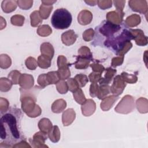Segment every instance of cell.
<instances>
[{
    "instance_id": "50",
    "label": "cell",
    "mask_w": 148,
    "mask_h": 148,
    "mask_svg": "<svg viewBox=\"0 0 148 148\" xmlns=\"http://www.w3.org/2000/svg\"><path fill=\"white\" fill-rule=\"evenodd\" d=\"M99 85L97 83H92L90 87V95L92 97H97Z\"/></svg>"
},
{
    "instance_id": "40",
    "label": "cell",
    "mask_w": 148,
    "mask_h": 148,
    "mask_svg": "<svg viewBox=\"0 0 148 148\" xmlns=\"http://www.w3.org/2000/svg\"><path fill=\"white\" fill-rule=\"evenodd\" d=\"M74 79L76 80L79 87H83L85 86V85L88 82V77L86 75L82 74V73L76 75L75 76Z\"/></svg>"
},
{
    "instance_id": "9",
    "label": "cell",
    "mask_w": 148,
    "mask_h": 148,
    "mask_svg": "<svg viewBox=\"0 0 148 148\" xmlns=\"http://www.w3.org/2000/svg\"><path fill=\"white\" fill-rule=\"evenodd\" d=\"M128 4L133 11L143 14H146L147 12V3L146 1H129Z\"/></svg>"
},
{
    "instance_id": "56",
    "label": "cell",
    "mask_w": 148,
    "mask_h": 148,
    "mask_svg": "<svg viewBox=\"0 0 148 148\" xmlns=\"http://www.w3.org/2000/svg\"><path fill=\"white\" fill-rule=\"evenodd\" d=\"M42 113V110L40 109V108L39 107V105H36V106H35V108L34 109V110L31 112L30 113L27 114L28 116L30 117H38Z\"/></svg>"
},
{
    "instance_id": "26",
    "label": "cell",
    "mask_w": 148,
    "mask_h": 148,
    "mask_svg": "<svg viewBox=\"0 0 148 148\" xmlns=\"http://www.w3.org/2000/svg\"><path fill=\"white\" fill-rule=\"evenodd\" d=\"M51 59L49 57L41 54L38 58V65L43 69L48 68L51 66Z\"/></svg>"
},
{
    "instance_id": "7",
    "label": "cell",
    "mask_w": 148,
    "mask_h": 148,
    "mask_svg": "<svg viewBox=\"0 0 148 148\" xmlns=\"http://www.w3.org/2000/svg\"><path fill=\"white\" fill-rule=\"evenodd\" d=\"M126 86L125 82L123 80L120 75H117L113 80L112 86L110 87V92L114 95L119 96L121 94Z\"/></svg>"
},
{
    "instance_id": "47",
    "label": "cell",
    "mask_w": 148,
    "mask_h": 148,
    "mask_svg": "<svg viewBox=\"0 0 148 148\" xmlns=\"http://www.w3.org/2000/svg\"><path fill=\"white\" fill-rule=\"evenodd\" d=\"M9 103L8 101L2 97L0 98V111L1 113L3 114L6 113L9 110Z\"/></svg>"
},
{
    "instance_id": "46",
    "label": "cell",
    "mask_w": 148,
    "mask_h": 148,
    "mask_svg": "<svg viewBox=\"0 0 148 148\" xmlns=\"http://www.w3.org/2000/svg\"><path fill=\"white\" fill-rule=\"evenodd\" d=\"M18 6L23 10H28L30 9L33 5V1H17Z\"/></svg>"
},
{
    "instance_id": "25",
    "label": "cell",
    "mask_w": 148,
    "mask_h": 148,
    "mask_svg": "<svg viewBox=\"0 0 148 148\" xmlns=\"http://www.w3.org/2000/svg\"><path fill=\"white\" fill-rule=\"evenodd\" d=\"M47 135H48V137L49 138L51 142L54 143H56L58 142L60 138V131L58 126L57 125L53 126L52 128L48 132Z\"/></svg>"
},
{
    "instance_id": "59",
    "label": "cell",
    "mask_w": 148,
    "mask_h": 148,
    "mask_svg": "<svg viewBox=\"0 0 148 148\" xmlns=\"http://www.w3.org/2000/svg\"><path fill=\"white\" fill-rule=\"evenodd\" d=\"M6 25V20L1 16V29H3L4 28H5Z\"/></svg>"
},
{
    "instance_id": "39",
    "label": "cell",
    "mask_w": 148,
    "mask_h": 148,
    "mask_svg": "<svg viewBox=\"0 0 148 148\" xmlns=\"http://www.w3.org/2000/svg\"><path fill=\"white\" fill-rule=\"evenodd\" d=\"M25 18L20 14H16L10 18L12 24L16 26H22L24 24Z\"/></svg>"
},
{
    "instance_id": "5",
    "label": "cell",
    "mask_w": 148,
    "mask_h": 148,
    "mask_svg": "<svg viewBox=\"0 0 148 148\" xmlns=\"http://www.w3.org/2000/svg\"><path fill=\"white\" fill-rule=\"evenodd\" d=\"M119 24H116L108 21H103L98 27L99 32L108 39L110 38L121 29Z\"/></svg>"
},
{
    "instance_id": "60",
    "label": "cell",
    "mask_w": 148,
    "mask_h": 148,
    "mask_svg": "<svg viewBox=\"0 0 148 148\" xmlns=\"http://www.w3.org/2000/svg\"><path fill=\"white\" fill-rule=\"evenodd\" d=\"M85 2L90 6H94L97 3V1H85Z\"/></svg>"
},
{
    "instance_id": "16",
    "label": "cell",
    "mask_w": 148,
    "mask_h": 148,
    "mask_svg": "<svg viewBox=\"0 0 148 148\" xmlns=\"http://www.w3.org/2000/svg\"><path fill=\"white\" fill-rule=\"evenodd\" d=\"M119 99V96L117 95H110L106 97L103 99L101 103L100 106L102 110L108 111L111 108H112L114 102Z\"/></svg>"
},
{
    "instance_id": "54",
    "label": "cell",
    "mask_w": 148,
    "mask_h": 148,
    "mask_svg": "<svg viewBox=\"0 0 148 148\" xmlns=\"http://www.w3.org/2000/svg\"><path fill=\"white\" fill-rule=\"evenodd\" d=\"M124 60V57H114L112 60V66L113 67H116L117 66L121 65Z\"/></svg>"
},
{
    "instance_id": "33",
    "label": "cell",
    "mask_w": 148,
    "mask_h": 148,
    "mask_svg": "<svg viewBox=\"0 0 148 148\" xmlns=\"http://www.w3.org/2000/svg\"><path fill=\"white\" fill-rule=\"evenodd\" d=\"M73 98L75 99V100L79 104L82 105L86 101L85 95H84L82 90L80 88H79L76 91L73 92Z\"/></svg>"
},
{
    "instance_id": "4",
    "label": "cell",
    "mask_w": 148,
    "mask_h": 148,
    "mask_svg": "<svg viewBox=\"0 0 148 148\" xmlns=\"http://www.w3.org/2000/svg\"><path fill=\"white\" fill-rule=\"evenodd\" d=\"M135 103L134 98L130 95H126L123 97L120 102L117 105L114 110L116 112L123 114L129 113L134 109Z\"/></svg>"
},
{
    "instance_id": "6",
    "label": "cell",
    "mask_w": 148,
    "mask_h": 148,
    "mask_svg": "<svg viewBox=\"0 0 148 148\" xmlns=\"http://www.w3.org/2000/svg\"><path fill=\"white\" fill-rule=\"evenodd\" d=\"M36 99L32 94H25L21 96V108L23 111L27 114L32 112L36 106Z\"/></svg>"
},
{
    "instance_id": "28",
    "label": "cell",
    "mask_w": 148,
    "mask_h": 148,
    "mask_svg": "<svg viewBox=\"0 0 148 148\" xmlns=\"http://www.w3.org/2000/svg\"><path fill=\"white\" fill-rule=\"evenodd\" d=\"M31 25L32 27H37L42 22V18H41L39 12L38 10H35L31 13L30 15Z\"/></svg>"
},
{
    "instance_id": "43",
    "label": "cell",
    "mask_w": 148,
    "mask_h": 148,
    "mask_svg": "<svg viewBox=\"0 0 148 148\" xmlns=\"http://www.w3.org/2000/svg\"><path fill=\"white\" fill-rule=\"evenodd\" d=\"M68 90L73 92L79 88V86L74 78H69L66 82Z\"/></svg>"
},
{
    "instance_id": "19",
    "label": "cell",
    "mask_w": 148,
    "mask_h": 148,
    "mask_svg": "<svg viewBox=\"0 0 148 148\" xmlns=\"http://www.w3.org/2000/svg\"><path fill=\"white\" fill-rule=\"evenodd\" d=\"M105 70L106 71L105 76L104 77H102L99 80V84H109L117 72L116 69L112 68H108Z\"/></svg>"
},
{
    "instance_id": "34",
    "label": "cell",
    "mask_w": 148,
    "mask_h": 148,
    "mask_svg": "<svg viewBox=\"0 0 148 148\" xmlns=\"http://www.w3.org/2000/svg\"><path fill=\"white\" fill-rule=\"evenodd\" d=\"M52 29L49 25H42L37 29V34L41 36H47L51 34Z\"/></svg>"
},
{
    "instance_id": "10",
    "label": "cell",
    "mask_w": 148,
    "mask_h": 148,
    "mask_svg": "<svg viewBox=\"0 0 148 148\" xmlns=\"http://www.w3.org/2000/svg\"><path fill=\"white\" fill-rule=\"evenodd\" d=\"M129 31L133 36V39L137 45L145 46L147 44V37L144 35L143 31L139 29H130Z\"/></svg>"
},
{
    "instance_id": "45",
    "label": "cell",
    "mask_w": 148,
    "mask_h": 148,
    "mask_svg": "<svg viewBox=\"0 0 148 148\" xmlns=\"http://www.w3.org/2000/svg\"><path fill=\"white\" fill-rule=\"evenodd\" d=\"M38 83L41 88H45L46 86L50 84L46 73H43L39 76L38 78Z\"/></svg>"
},
{
    "instance_id": "51",
    "label": "cell",
    "mask_w": 148,
    "mask_h": 148,
    "mask_svg": "<svg viewBox=\"0 0 148 148\" xmlns=\"http://www.w3.org/2000/svg\"><path fill=\"white\" fill-rule=\"evenodd\" d=\"M98 6L102 10L110 8L112 6V1H97Z\"/></svg>"
},
{
    "instance_id": "13",
    "label": "cell",
    "mask_w": 148,
    "mask_h": 148,
    "mask_svg": "<svg viewBox=\"0 0 148 148\" xmlns=\"http://www.w3.org/2000/svg\"><path fill=\"white\" fill-rule=\"evenodd\" d=\"M124 16V13L123 12H119L116 10L108 12L106 16V17L107 21L116 24H119L121 23L123 21Z\"/></svg>"
},
{
    "instance_id": "41",
    "label": "cell",
    "mask_w": 148,
    "mask_h": 148,
    "mask_svg": "<svg viewBox=\"0 0 148 148\" xmlns=\"http://www.w3.org/2000/svg\"><path fill=\"white\" fill-rule=\"evenodd\" d=\"M57 91L60 94H66L68 91V87L67 83L64 80H59L56 84Z\"/></svg>"
},
{
    "instance_id": "48",
    "label": "cell",
    "mask_w": 148,
    "mask_h": 148,
    "mask_svg": "<svg viewBox=\"0 0 148 148\" xmlns=\"http://www.w3.org/2000/svg\"><path fill=\"white\" fill-rule=\"evenodd\" d=\"M94 34L95 31H94V29H92V28L88 29L83 32V39L86 42H89L93 39Z\"/></svg>"
},
{
    "instance_id": "52",
    "label": "cell",
    "mask_w": 148,
    "mask_h": 148,
    "mask_svg": "<svg viewBox=\"0 0 148 148\" xmlns=\"http://www.w3.org/2000/svg\"><path fill=\"white\" fill-rule=\"evenodd\" d=\"M88 77L90 79V81L91 83H98L102 78V76L101 73L92 72L89 75Z\"/></svg>"
},
{
    "instance_id": "58",
    "label": "cell",
    "mask_w": 148,
    "mask_h": 148,
    "mask_svg": "<svg viewBox=\"0 0 148 148\" xmlns=\"http://www.w3.org/2000/svg\"><path fill=\"white\" fill-rule=\"evenodd\" d=\"M55 2H56V1H42V4L47 6H52Z\"/></svg>"
},
{
    "instance_id": "57",
    "label": "cell",
    "mask_w": 148,
    "mask_h": 148,
    "mask_svg": "<svg viewBox=\"0 0 148 148\" xmlns=\"http://www.w3.org/2000/svg\"><path fill=\"white\" fill-rule=\"evenodd\" d=\"M31 147V146L28 144L27 142H26L25 140H22L20 142L17 143L16 144L14 145L13 146V147Z\"/></svg>"
},
{
    "instance_id": "8",
    "label": "cell",
    "mask_w": 148,
    "mask_h": 148,
    "mask_svg": "<svg viewBox=\"0 0 148 148\" xmlns=\"http://www.w3.org/2000/svg\"><path fill=\"white\" fill-rule=\"evenodd\" d=\"M47 134L42 131H39L34 134L32 140L29 139L32 143V146L34 147H48L45 145V140L47 138Z\"/></svg>"
},
{
    "instance_id": "38",
    "label": "cell",
    "mask_w": 148,
    "mask_h": 148,
    "mask_svg": "<svg viewBox=\"0 0 148 148\" xmlns=\"http://www.w3.org/2000/svg\"><path fill=\"white\" fill-rule=\"evenodd\" d=\"M21 73L17 70H14L11 71L8 75V79L12 82L14 84H18L19 80Z\"/></svg>"
},
{
    "instance_id": "35",
    "label": "cell",
    "mask_w": 148,
    "mask_h": 148,
    "mask_svg": "<svg viewBox=\"0 0 148 148\" xmlns=\"http://www.w3.org/2000/svg\"><path fill=\"white\" fill-rule=\"evenodd\" d=\"M79 56L84 58H86L90 61L92 60V53L90 49L86 46H82L78 50Z\"/></svg>"
},
{
    "instance_id": "11",
    "label": "cell",
    "mask_w": 148,
    "mask_h": 148,
    "mask_svg": "<svg viewBox=\"0 0 148 148\" xmlns=\"http://www.w3.org/2000/svg\"><path fill=\"white\" fill-rule=\"evenodd\" d=\"M34 83V79L32 75L23 73L21 74L18 84H20V87L24 90H29L31 89Z\"/></svg>"
},
{
    "instance_id": "27",
    "label": "cell",
    "mask_w": 148,
    "mask_h": 148,
    "mask_svg": "<svg viewBox=\"0 0 148 148\" xmlns=\"http://www.w3.org/2000/svg\"><path fill=\"white\" fill-rule=\"evenodd\" d=\"M110 87L109 84H99L97 97L99 99H103L105 98L110 92Z\"/></svg>"
},
{
    "instance_id": "36",
    "label": "cell",
    "mask_w": 148,
    "mask_h": 148,
    "mask_svg": "<svg viewBox=\"0 0 148 148\" xmlns=\"http://www.w3.org/2000/svg\"><path fill=\"white\" fill-rule=\"evenodd\" d=\"M57 72L60 78V80H64L65 79H69L71 76V72L69 69V67L59 68Z\"/></svg>"
},
{
    "instance_id": "42",
    "label": "cell",
    "mask_w": 148,
    "mask_h": 148,
    "mask_svg": "<svg viewBox=\"0 0 148 148\" xmlns=\"http://www.w3.org/2000/svg\"><path fill=\"white\" fill-rule=\"evenodd\" d=\"M46 75L50 84H57V82L60 80V78L58 76L57 71L49 72L46 73Z\"/></svg>"
},
{
    "instance_id": "53",
    "label": "cell",
    "mask_w": 148,
    "mask_h": 148,
    "mask_svg": "<svg viewBox=\"0 0 148 148\" xmlns=\"http://www.w3.org/2000/svg\"><path fill=\"white\" fill-rule=\"evenodd\" d=\"M90 66L92 68L93 72H98L99 73H102L103 72L105 71V68L103 65L97 64V63H93L90 64Z\"/></svg>"
},
{
    "instance_id": "18",
    "label": "cell",
    "mask_w": 148,
    "mask_h": 148,
    "mask_svg": "<svg viewBox=\"0 0 148 148\" xmlns=\"http://www.w3.org/2000/svg\"><path fill=\"white\" fill-rule=\"evenodd\" d=\"M40 52L42 55L47 56L52 59L54 54V49L52 45L50 43L45 42L40 46Z\"/></svg>"
},
{
    "instance_id": "12",
    "label": "cell",
    "mask_w": 148,
    "mask_h": 148,
    "mask_svg": "<svg viewBox=\"0 0 148 148\" xmlns=\"http://www.w3.org/2000/svg\"><path fill=\"white\" fill-rule=\"evenodd\" d=\"M82 114L85 116L92 115L95 111L96 105L95 102L91 99H86L85 102L81 106Z\"/></svg>"
},
{
    "instance_id": "22",
    "label": "cell",
    "mask_w": 148,
    "mask_h": 148,
    "mask_svg": "<svg viewBox=\"0 0 148 148\" xmlns=\"http://www.w3.org/2000/svg\"><path fill=\"white\" fill-rule=\"evenodd\" d=\"M38 127L41 131L48 134L50 130L52 128L53 125L51 122L50 121L49 119L46 118H43L40 119L39 121Z\"/></svg>"
},
{
    "instance_id": "15",
    "label": "cell",
    "mask_w": 148,
    "mask_h": 148,
    "mask_svg": "<svg viewBox=\"0 0 148 148\" xmlns=\"http://www.w3.org/2000/svg\"><path fill=\"white\" fill-rule=\"evenodd\" d=\"M92 20V14L87 10H82L78 14L77 21L81 25H86L89 24Z\"/></svg>"
},
{
    "instance_id": "21",
    "label": "cell",
    "mask_w": 148,
    "mask_h": 148,
    "mask_svg": "<svg viewBox=\"0 0 148 148\" xmlns=\"http://www.w3.org/2000/svg\"><path fill=\"white\" fill-rule=\"evenodd\" d=\"M66 107V101L62 99H59L55 101L51 105V110L56 113L62 112Z\"/></svg>"
},
{
    "instance_id": "23",
    "label": "cell",
    "mask_w": 148,
    "mask_h": 148,
    "mask_svg": "<svg viewBox=\"0 0 148 148\" xmlns=\"http://www.w3.org/2000/svg\"><path fill=\"white\" fill-rule=\"evenodd\" d=\"M141 18L140 16L136 14H133L127 17L125 23V24L129 27H136L140 24Z\"/></svg>"
},
{
    "instance_id": "20",
    "label": "cell",
    "mask_w": 148,
    "mask_h": 148,
    "mask_svg": "<svg viewBox=\"0 0 148 148\" xmlns=\"http://www.w3.org/2000/svg\"><path fill=\"white\" fill-rule=\"evenodd\" d=\"M17 5V1H3L1 3V8L3 12L8 13L15 10Z\"/></svg>"
},
{
    "instance_id": "2",
    "label": "cell",
    "mask_w": 148,
    "mask_h": 148,
    "mask_svg": "<svg viewBox=\"0 0 148 148\" xmlns=\"http://www.w3.org/2000/svg\"><path fill=\"white\" fill-rule=\"evenodd\" d=\"M133 39V36L129 30L124 29L122 32L117 35L107 39L104 42L105 46L115 51L116 54L120 57H124L132 46L130 42Z\"/></svg>"
},
{
    "instance_id": "44",
    "label": "cell",
    "mask_w": 148,
    "mask_h": 148,
    "mask_svg": "<svg viewBox=\"0 0 148 148\" xmlns=\"http://www.w3.org/2000/svg\"><path fill=\"white\" fill-rule=\"evenodd\" d=\"M25 64L26 67L30 70H35L38 66L37 61L32 57H28L25 60Z\"/></svg>"
},
{
    "instance_id": "49",
    "label": "cell",
    "mask_w": 148,
    "mask_h": 148,
    "mask_svg": "<svg viewBox=\"0 0 148 148\" xmlns=\"http://www.w3.org/2000/svg\"><path fill=\"white\" fill-rule=\"evenodd\" d=\"M57 65L58 68H62L65 67H69V64L67 62L66 57L64 56H59L57 58Z\"/></svg>"
},
{
    "instance_id": "17",
    "label": "cell",
    "mask_w": 148,
    "mask_h": 148,
    "mask_svg": "<svg viewBox=\"0 0 148 148\" xmlns=\"http://www.w3.org/2000/svg\"><path fill=\"white\" fill-rule=\"evenodd\" d=\"M76 117V113L75 110L71 108L64 112L62 115V121L64 126L71 125Z\"/></svg>"
},
{
    "instance_id": "32",
    "label": "cell",
    "mask_w": 148,
    "mask_h": 148,
    "mask_svg": "<svg viewBox=\"0 0 148 148\" xmlns=\"http://www.w3.org/2000/svg\"><path fill=\"white\" fill-rule=\"evenodd\" d=\"M12 60L10 57L7 54H1L0 56V67L2 69H7L10 66Z\"/></svg>"
},
{
    "instance_id": "1",
    "label": "cell",
    "mask_w": 148,
    "mask_h": 148,
    "mask_svg": "<svg viewBox=\"0 0 148 148\" xmlns=\"http://www.w3.org/2000/svg\"><path fill=\"white\" fill-rule=\"evenodd\" d=\"M21 117V110L14 108L8 110L1 118V138L9 147L23 140L20 130Z\"/></svg>"
},
{
    "instance_id": "24",
    "label": "cell",
    "mask_w": 148,
    "mask_h": 148,
    "mask_svg": "<svg viewBox=\"0 0 148 148\" xmlns=\"http://www.w3.org/2000/svg\"><path fill=\"white\" fill-rule=\"evenodd\" d=\"M91 61L86 58L80 57L79 56L76 57V61L74 63L75 66L78 69H86L90 64Z\"/></svg>"
},
{
    "instance_id": "31",
    "label": "cell",
    "mask_w": 148,
    "mask_h": 148,
    "mask_svg": "<svg viewBox=\"0 0 148 148\" xmlns=\"http://www.w3.org/2000/svg\"><path fill=\"white\" fill-rule=\"evenodd\" d=\"M12 82L8 78L1 77L0 79V90L2 92L9 91L12 87Z\"/></svg>"
},
{
    "instance_id": "29",
    "label": "cell",
    "mask_w": 148,
    "mask_h": 148,
    "mask_svg": "<svg viewBox=\"0 0 148 148\" xmlns=\"http://www.w3.org/2000/svg\"><path fill=\"white\" fill-rule=\"evenodd\" d=\"M53 10L52 6H47L42 4L39 8V14L42 19H47Z\"/></svg>"
},
{
    "instance_id": "3",
    "label": "cell",
    "mask_w": 148,
    "mask_h": 148,
    "mask_svg": "<svg viewBox=\"0 0 148 148\" xmlns=\"http://www.w3.org/2000/svg\"><path fill=\"white\" fill-rule=\"evenodd\" d=\"M72 20L71 13L65 8H60L54 11L51 18V23L54 28L64 29L71 25Z\"/></svg>"
},
{
    "instance_id": "37",
    "label": "cell",
    "mask_w": 148,
    "mask_h": 148,
    "mask_svg": "<svg viewBox=\"0 0 148 148\" xmlns=\"http://www.w3.org/2000/svg\"><path fill=\"white\" fill-rule=\"evenodd\" d=\"M120 76L125 83L133 84L135 83L138 80V77L135 75L129 74L126 72H122Z\"/></svg>"
},
{
    "instance_id": "14",
    "label": "cell",
    "mask_w": 148,
    "mask_h": 148,
    "mask_svg": "<svg viewBox=\"0 0 148 148\" xmlns=\"http://www.w3.org/2000/svg\"><path fill=\"white\" fill-rule=\"evenodd\" d=\"M77 35L74 31L71 29L64 32L61 35V40L62 43L66 45L70 46L73 45L76 40Z\"/></svg>"
},
{
    "instance_id": "30",
    "label": "cell",
    "mask_w": 148,
    "mask_h": 148,
    "mask_svg": "<svg viewBox=\"0 0 148 148\" xmlns=\"http://www.w3.org/2000/svg\"><path fill=\"white\" fill-rule=\"evenodd\" d=\"M136 107L138 111L142 113L147 112V100L146 98H140L136 101Z\"/></svg>"
},
{
    "instance_id": "55",
    "label": "cell",
    "mask_w": 148,
    "mask_h": 148,
    "mask_svg": "<svg viewBox=\"0 0 148 148\" xmlns=\"http://www.w3.org/2000/svg\"><path fill=\"white\" fill-rule=\"evenodd\" d=\"M112 2L114 3L116 8V10L119 12H123V9L125 3V1H113Z\"/></svg>"
}]
</instances>
